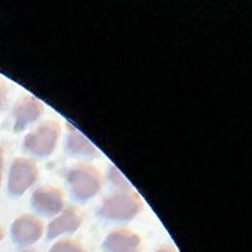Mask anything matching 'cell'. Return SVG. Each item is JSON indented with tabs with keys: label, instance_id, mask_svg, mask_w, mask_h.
<instances>
[{
	"label": "cell",
	"instance_id": "cell-2",
	"mask_svg": "<svg viewBox=\"0 0 252 252\" xmlns=\"http://www.w3.org/2000/svg\"><path fill=\"white\" fill-rule=\"evenodd\" d=\"M66 181L73 199L86 203L94 198L102 187V177L97 168L87 163H78L67 172Z\"/></svg>",
	"mask_w": 252,
	"mask_h": 252
},
{
	"label": "cell",
	"instance_id": "cell-11",
	"mask_svg": "<svg viewBox=\"0 0 252 252\" xmlns=\"http://www.w3.org/2000/svg\"><path fill=\"white\" fill-rule=\"evenodd\" d=\"M48 252H86L82 245L76 240L64 238V240L57 241L53 246L49 249Z\"/></svg>",
	"mask_w": 252,
	"mask_h": 252
},
{
	"label": "cell",
	"instance_id": "cell-3",
	"mask_svg": "<svg viewBox=\"0 0 252 252\" xmlns=\"http://www.w3.org/2000/svg\"><path fill=\"white\" fill-rule=\"evenodd\" d=\"M60 135V124L56 120H46L26 135L23 148L29 154L47 158L56 150Z\"/></svg>",
	"mask_w": 252,
	"mask_h": 252
},
{
	"label": "cell",
	"instance_id": "cell-15",
	"mask_svg": "<svg viewBox=\"0 0 252 252\" xmlns=\"http://www.w3.org/2000/svg\"><path fill=\"white\" fill-rule=\"evenodd\" d=\"M155 252H178V251L174 249V247L170 246V245H163V246L158 247V249L155 250Z\"/></svg>",
	"mask_w": 252,
	"mask_h": 252
},
{
	"label": "cell",
	"instance_id": "cell-16",
	"mask_svg": "<svg viewBox=\"0 0 252 252\" xmlns=\"http://www.w3.org/2000/svg\"><path fill=\"white\" fill-rule=\"evenodd\" d=\"M3 236H4V231L3 228H1V226H0V241L3 240Z\"/></svg>",
	"mask_w": 252,
	"mask_h": 252
},
{
	"label": "cell",
	"instance_id": "cell-12",
	"mask_svg": "<svg viewBox=\"0 0 252 252\" xmlns=\"http://www.w3.org/2000/svg\"><path fill=\"white\" fill-rule=\"evenodd\" d=\"M107 177H109L110 184H112L115 188H118V190H123V189L130 188V184L129 182H127V179L124 177L123 173H121L115 165H111L109 168Z\"/></svg>",
	"mask_w": 252,
	"mask_h": 252
},
{
	"label": "cell",
	"instance_id": "cell-8",
	"mask_svg": "<svg viewBox=\"0 0 252 252\" xmlns=\"http://www.w3.org/2000/svg\"><path fill=\"white\" fill-rule=\"evenodd\" d=\"M82 224V217L73 207H67L52 218L46 229L47 240H56L64 235H72Z\"/></svg>",
	"mask_w": 252,
	"mask_h": 252
},
{
	"label": "cell",
	"instance_id": "cell-4",
	"mask_svg": "<svg viewBox=\"0 0 252 252\" xmlns=\"http://www.w3.org/2000/svg\"><path fill=\"white\" fill-rule=\"evenodd\" d=\"M38 178V165L28 158H17L9 168L8 194L18 198L35 183Z\"/></svg>",
	"mask_w": 252,
	"mask_h": 252
},
{
	"label": "cell",
	"instance_id": "cell-14",
	"mask_svg": "<svg viewBox=\"0 0 252 252\" xmlns=\"http://www.w3.org/2000/svg\"><path fill=\"white\" fill-rule=\"evenodd\" d=\"M3 169H4V152H3V148L0 146V186H1V181H3Z\"/></svg>",
	"mask_w": 252,
	"mask_h": 252
},
{
	"label": "cell",
	"instance_id": "cell-10",
	"mask_svg": "<svg viewBox=\"0 0 252 252\" xmlns=\"http://www.w3.org/2000/svg\"><path fill=\"white\" fill-rule=\"evenodd\" d=\"M64 150L68 155L76 158H94L97 155L96 146L75 127L67 124Z\"/></svg>",
	"mask_w": 252,
	"mask_h": 252
},
{
	"label": "cell",
	"instance_id": "cell-1",
	"mask_svg": "<svg viewBox=\"0 0 252 252\" xmlns=\"http://www.w3.org/2000/svg\"><path fill=\"white\" fill-rule=\"evenodd\" d=\"M143 201L131 189L116 190L103 201L98 208V217L112 223H127L140 213Z\"/></svg>",
	"mask_w": 252,
	"mask_h": 252
},
{
	"label": "cell",
	"instance_id": "cell-5",
	"mask_svg": "<svg viewBox=\"0 0 252 252\" xmlns=\"http://www.w3.org/2000/svg\"><path fill=\"white\" fill-rule=\"evenodd\" d=\"M31 203L39 216L53 218L64 209V195L57 187L43 186L33 192Z\"/></svg>",
	"mask_w": 252,
	"mask_h": 252
},
{
	"label": "cell",
	"instance_id": "cell-6",
	"mask_svg": "<svg viewBox=\"0 0 252 252\" xmlns=\"http://www.w3.org/2000/svg\"><path fill=\"white\" fill-rule=\"evenodd\" d=\"M12 240L18 246H31L40 240L44 233V224L33 215H22L15 218L10 228Z\"/></svg>",
	"mask_w": 252,
	"mask_h": 252
},
{
	"label": "cell",
	"instance_id": "cell-7",
	"mask_svg": "<svg viewBox=\"0 0 252 252\" xmlns=\"http://www.w3.org/2000/svg\"><path fill=\"white\" fill-rule=\"evenodd\" d=\"M44 112L43 103L37 97L27 94L20 97L13 107V121L15 131H23L32 124L39 120Z\"/></svg>",
	"mask_w": 252,
	"mask_h": 252
},
{
	"label": "cell",
	"instance_id": "cell-9",
	"mask_svg": "<svg viewBox=\"0 0 252 252\" xmlns=\"http://www.w3.org/2000/svg\"><path fill=\"white\" fill-rule=\"evenodd\" d=\"M105 252H140L141 240L130 229H114L106 236L102 244Z\"/></svg>",
	"mask_w": 252,
	"mask_h": 252
},
{
	"label": "cell",
	"instance_id": "cell-13",
	"mask_svg": "<svg viewBox=\"0 0 252 252\" xmlns=\"http://www.w3.org/2000/svg\"><path fill=\"white\" fill-rule=\"evenodd\" d=\"M6 94H8V90H6V86L4 85L1 81H0V110L3 109L4 105L6 102Z\"/></svg>",
	"mask_w": 252,
	"mask_h": 252
}]
</instances>
